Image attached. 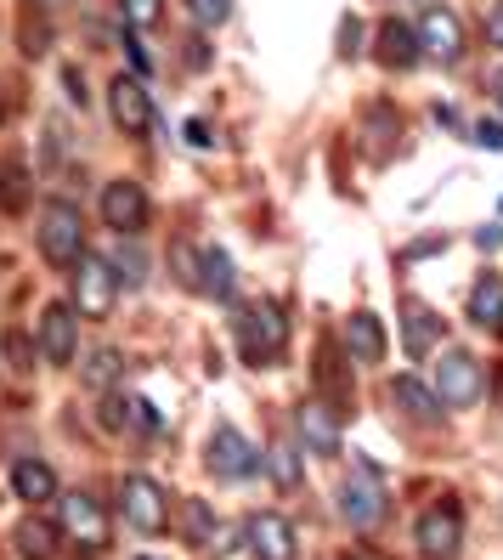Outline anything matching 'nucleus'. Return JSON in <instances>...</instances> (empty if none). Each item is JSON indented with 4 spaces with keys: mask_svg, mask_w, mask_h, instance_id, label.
Returning a JSON list of instances; mask_svg holds the SVG:
<instances>
[{
    "mask_svg": "<svg viewBox=\"0 0 503 560\" xmlns=\"http://www.w3.org/2000/svg\"><path fill=\"white\" fill-rule=\"evenodd\" d=\"M294 419H300V442H306L312 453H323V458L340 453V413H334L323 397H306Z\"/></svg>",
    "mask_w": 503,
    "mask_h": 560,
    "instance_id": "15",
    "label": "nucleus"
},
{
    "mask_svg": "<svg viewBox=\"0 0 503 560\" xmlns=\"http://www.w3.org/2000/svg\"><path fill=\"white\" fill-rule=\"evenodd\" d=\"M204 465H210V476H221V481H249V476L260 470V453L249 447V436H244V431H232V424H221V431L210 436Z\"/></svg>",
    "mask_w": 503,
    "mask_h": 560,
    "instance_id": "12",
    "label": "nucleus"
},
{
    "mask_svg": "<svg viewBox=\"0 0 503 560\" xmlns=\"http://www.w3.org/2000/svg\"><path fill=\"white\" fill-rule=\"evenodd\" d=\"M119 374H125V357H119L114 346H96V351L85 357V369H80L85 390H114V385H119Z\"/></svg>",
    "mask_w": 503,
    "mask_h": 560,
    "instance_id": "25",
    "label": "nucleus"
},
{
    "mask_svg": "<svg viewBox=\"0 0 503 560\" xmlns=\"http://www.w3.org/2000/svg\"><path fill=\"white\" fill-rule=\"evenodd\" d=\"M244 544H249L255 560H294V555H300L294 526H289L283 515H272V510H255V515L244 521Z\"/></svg>",
    "mask_w": 503,
    "mask_h": 560,
    "instance_id": "14",
    "label": "nucleus"
},
{
    "mask_svg": "<svg viewBox=\"0 0 503 560\" xmlns=\"http://www.w3.org/2000/svg\"><path fill=\"white\" fill-rule=\"evenodd\" d=\"M346 351H351L356 362H379V357H385V328H379L374 312H351V317H346Z\"/></svg>",
    "mask_w": 503,
    "mask_h": 560,
    "instance_id": "20",
    "label": "nucleus"
},
{
    "mask_svg": "<svg viewBox=\"0 0 503 560\" xmlns=\"http://www.w3.org/2000/svg\"><path fill=\"white\" fill-rule=\"evenodd\" d=\"M187 62H192V69H204V62H210V46H204V40H187Z\"/></svg>",
    "mask_w": 503,
    "mask_h": 560,
    "instance_id": "39",
    "label": "nucleus"
},
{
    "mask_svg": "<svg viewBox=\"0 0 503 560\" xmlns=\"http://www.w3.org/2000/svg\"><path fill=\"white\" fill-rule=\"evenodd\" d=\"M12 544H17V560H51L57 555V526L40 521V515H28V521H17Z\"/></svg>",
    "mask_w": 503,
    "mask_h": 560,
    "instance_id": "23",
    "label": "nucleus"
},
{
    "mask_svg": "<svg viewBox=\"0 0 503 560\" xmlns=\"http://www.w3.org/2000/svg\"><path fill=\"white\" fill-rule=\"evenodd\" d=\"M0 346H7V357H12V369H23V374H28V369H35V362H40V351H35V346H28V335H17V328H12V335H7V340H0Z\"/></svg>",
    "mask_w": 503,
    "mask_h": 560,
    "instance_id": "32",
    "label": "nucleus"
},
{
    "mask_svg": "<svg viewBox=\"0 0 503 560\" xmlns=\"http://www.w3.org/2000/svg\"><path fill=\"white\" fill-rule=\"evenodd\" d=\"M498 328H503V323H498Z\"/></svg>",
    "mask_w": 503,
    "mask_h": 560,
    "instance_id": "44",
    "label": "nucleus"
},
{
    "mask_svg": "<svg viewBox=\"0 0 503 560\" xmlns=\"http://www.w3.org/2000/svg\"><path fill=\"white\" fill-rule=\"evenodd\" d=\"M108 267H114V278H119V283H130V289H142V283H148V249L125 238V244L114 249V260H108Z\"/></svg>",
    "mask_w": 503,
    "mask_h": 560,
    "instance_id": "27",
    "label": "nucleus"
},
{
    "mask_svg": "<svg viewBox=\"0 0 503 560\" xmlns=\"http://www.w3.org/2000/svg\"><path fill=\"white\" fill-rule=\"evenodd\" d=\"M12 492L23 504H46V499H57V470L46 465V458H17L12 465Z\"/></svg>",
    "mask_w": 503,
    "mask_h": 560,
    "instance_id": "18",
    "label": "nucleus"
},
{
    "mask_svg": "<svg viewBox=\"0 0 503 560\" xmlns=\"http://www.w3.org/2000/svg\"><path fill=\"white\" fill-rule=\"evenodd\" d=\"M198 289L210 294V301H232V289H238V272H232V255L226 249H198Z\"/></svg>",
    "mask_w": 503,
    "mask_h": 560,
    "instance_id": "19",
    "label": "nucleus"
},
{
    "mask_svg": "<svg viewBox=\"0 0 503 560\" xmlns=\"http://www.w3.org/2000/svg\"><path fill=\"white\" fill-rule=\"evenodd\" d=\"M114 301H119V278H114V267L103 255H80L74 260V312L80 317H91V323H103L108 312H114Z\"/></svg>",
    "mask_w": 503,
    "mask_h": 560,
    "instance_id": "4",
    "label": "nucleus"
},
{
    "mask_svg": "<svg viewBox=\"0 0 503 560\" xmlns=\"http://www.w3.org/2000/svg\"><path fill=\"white\" fill-rule=\"evenodd\" d=\"M435 390H442V408H476L487 390V369L476 351H447L435 362Z\"/></svg>",
    "mask_w": 503,
    "mask_h": 560,
    "instance_id": "5",
    "label": "nucleus"
},
{
    "mask_svg": "<svg viewBox=\"0 0 503 560\" xmlns=\"http://www.w3.org/2000/svg\"><path fill=\"white\" fill-rule=\"evenodd\" d=\"M171 267H176V278H182L187 289H198V255H192L187 244H176V249H171Z\"/></svg>",
    "mask_w": 503,
    "mask_h": 560,
    "instance_id": "34",
    "label": "nucleus"
},
{
    "mask_svg": "<svg viewBox=\"0 0 503 560\" xmlns=\"http://www.w3.org/2000/svg\"><path fill=\"white\" fill-rule=\"evenodd\" d=\"M401 340H408L413 357H424L435 340H442V317H435L430 306H419V301H408V312H401Z\"/></svg>",
    "mask_w": 503,
    "mask_h": 560,
    "instance_id": "22",
    "label": "nucleus"
},
{
    "mask_svg": "<svg viewBox=\"0 0 503 560\" xmlns=\"http://www.w3.org/2000/svg\"><path fill=\"white\" fill-rule=\"evenodd\" d=\"M108 114H114V125L125 130V137H148L153 130V96H148L142 74H119L108 85Z\"/></svg>",
    "mask_w": 503,
    "mask_h": 560,
    "instance_id": "11",
    "label": "nucleus"
},
{
    "mask_svg": "<svg viewBox=\"0 0 503 560\" xmlns=\"http://www.w3.org/2000/svg\"><path fill=\"white\" fill-rule=\"evenodd\" d=\"M476 142L498 153V148H503V125H498V119H481V125H476Z\"/></svg>",
    "mask_w": 503,
    "mask_h": 560,
    "instance_id": "36",
    "label": "nucleus"
},
{
    "mask_svg": "<svg viewBox=\"0 0 503 560\" xmlns=\"http://www.w3.org/2000/svg\"><path fill=\"white\" fill-rule=\"evenodd\" d=\"M35 7H46V12H51V7H69V0H35Z\"/></svg>",
    "mask_w": 503,
    "mask_h": 560,
    "instance_id": "41",
    "label": "nucleus"
},
{
    "mask_svg": "<svg viewBox=\"0 0 503 560\" xmlns=\"http://www.w3.org/2000/svg\"><path fill=\"white\" fill-rule=\"evenodd\" d=\"M119 12L125 23H137V28H153L164 18V0H119Z\"/></svg>",
    "mask_w": 503,
    "mask_h": 560,
    "instance_id": "30",
    "label": "nucleus"
},
{
    "mask_svg": "<svg viewBox=\"0 0 503 560\" xmlns=\"http://www.w3.org/2000/svg\"><path fill=\"white\" fill-rule=\"evenodd\" d=\"M148 215H153V205H148L142 182H130V176H114V182L103 187V221L114 226L119 238H137L142 226H148Z\"/></svg>",
    "mask_w": 503,
    "mask_h": 560,
    "instance_id": "10",
    "label": "nucleus"
},
{
    "mask_svg": "<svg viewBox=\"0 0 503 560\" xmlns=\"http://www.w3.org/2000/svg\"><path fill=\"white\" fill-rule=\"evenodd\" d=\"M232 328H238L244 362H255V369H266V362L283 357V346H289V317H283L278 301H249V306H238Z\"/></svg>",
    "mask_w": 503,
    "mask_h": 560,
    "instance_id": "2",
    "label": "nucleus"
},
{
    "mask_svg": "<svg viewBox=\"0 0 503 560\" xmlns=\"http://www.w3.org/2000/svg\"><path fill=\"white\" fill-rule=\"evenodd\" d=\"M419 51L430 62H458L464 57V18L447 12V7H430L419 18Z\"/></svg>",
    "mask_w": 503,
    "mask_h": 560,
    "instance_id": "13",
    "label": "nucleus"
},
{
    "mask_svg": "<svg viewBox=\"0 0 503 560\" xmlns=\"http://www.w3.org/2000/svg\"><path fill=\"white\" fill-rule=\"evenodd\" d=\"M340 515L356 526V533H374V526L390 515V492H385L374 465H351V476L340 481Z\"/></svg>",
    "mask_w": 503,
    "mask_h": 560,
    "instance_id": "3",
    "label": "nucleus"
},
{
    "mask_svg": "<svg viewBox=\"0 0 503 560\" xmlns=\"http://www.w3.org/2000/svg\"><path fill=\"white\" fill-rule=\"evenodd\" d=\"M487 46H503V0L487 12Z\"/></svg>",
    "mask_w": 503,
    "mask_h": 560,
    "instance_id": "37",
    "label": "nucleus"
},
{
    "mask_svg": "<svg viewBox=\"0 0 503 560\" xmlns=\"http://www.w3.org/2000/svg\"><path fill=\"white\" fill-rule=\"evenodd\" d=\"M35 340H40V357L51 362V369H69L74 351H80V312L69 301H51L35 323Z\"/></svg>",
    "mask_w": 503,
    "mask_h": 560,
    "instance_id": "8",
    "label": "nucleus"
},
{
    "mask_svg": "<svg viewBox=\"0 0 503 560\" xmlns=\"http://www.w3.org/2000/svg\"><path fill=\"white\" fill-rule=\"evenodd\" d=\"M57 515H62V533H69L74 544H85V549H108V510H103V499H91V492L80 487V492H57Z\"/></svg>",
    "mask_w": 503,
    "mask_h": 560,
    "instance_id": "7",
    "label": "nucleus"
},
{
    "mask_svg": "<svg viewBox=\"0 0 503 560\" xmlns=\"http://www.w3.org/2000/svg\"><path fill=\"white\" fill-rule=\"evenodd\" d=\"M346 560H362V555H346Z\"/></svg>",
    "mask_w": 503,
    "mask_h": 560,
    "instance_id": "43",
    "label": "nucleus"
},
{
    "mask_svg": "<svg viewBox=\"0 0 503 560\" xmlns=\"http://www.w3.org/2000/svg\"><path fill=\"white\" fill-rule=\"evenodd\" d=\"M125 57H130V74H148L153 69V57H148V46L137 35H125Z\"/></svg>",
    "mask_w": 503,
    "mask_h": 560,
    "instance_id": "35",
    "label": "nucleus"
},
{
    "mask_svg": "<svg viewBox=\"0 0 503 560\" xmlns=\"http://www.w3.org/2000/svg\"><path fill=\"white\" fill-rule=\"evenodd\" d=\"M96 419H103V431H125V424H130V402L125 397H108L103 408H96Z\"/></svg>",
    "mask_w": 503,
    "mask_h": 560,
    "instance_id": "33",
    "label": "nucleus"
},
{
    "mask_svg": "<svg viewBox=\"0 0 503 560\" xmlns=\"http://www.w3.org/2000/svg\"><path fill=\"white\" fill-rule=\"evenodd\" d=\"M187 142H192V148H210L215 137H210V125H204V119H192V125H187Z\"/></svg>",
    "mask_w": 503,
    "mask_h": 560,
    "instance_id": "38",
    "label": "nucleus"
},
{
    "mask_svg": "<svg viewBox=\"0 0 503 560\" xmlns=\"http://www.w3.org/2000/svg\"><path fill=\"white\" fill-rule=\"evenodd\" d=\"M28 199H35V192H28V164L23 159H7V164H0V210L23 215Z\"/></svg>",
    "mask_w": 503,
    "mask_h": 560,
    "instance_id": "24",
    "label": "nucleus"
},
{
    "mask_svg": "<svg viewBox=\"0 0 503 560\" xmlns=\"http://www.w3.org/2000/svg\"><path fill=\"white\" fill-rule=\"evenodd\" d=\"M266 465H272V481H278L283 492L300 487V453H294V442H278L272 453H266Z\"/></svg>",
    "mask_w": 503,
    "mask_h": 560,
    "instance_id": "29",
    "label": "nucleus"
},
{
    "mask_svg": "<svg viewBox=\"0 0 503 560\" xmlns=\"http://www.w3.org/2000/svg\"><path fill=\"white\" fill-rule=\"evenodd\" d=\"M317 390L328 397V408H334V413H346L340 402L351 397V374H346V357H340V346H334V340H323V346H317Z\"/></svg>",
    "mask_w": 503,
    "mask_h": 560,
    "instance_id": "17",
    "label": "nucleus"
},
{
    "mask_svg": "<svg viewBox=\"0 0 503 560\" xmlns=\"http://www.w3.org/2000/svg\"><path fill=\"white\" fill-rule=\"evenodd\" d=\"M492 91H498V108H503V74H498V80H492Z\"/></svg>",
    "mask_w": 503,
    "mask_h": 560,
    "instance_id": "42",
    "label": "nucleus"
},
{
    "mask_svg": "<svg viewBox=\"0 0 503 560\" xmlns=\"http://www.w3.org/2000/svg\"><path fill=\"white\" fill-rule=\"evenodd\" d=\"M187 12H192V23L215 28V23H226V18H232V0H187Z\"/></svg>",
    "mask_w": 503,
    "mask_h": 560,
    "instance_id": "31",
    "label": "nucleus"
},
{
    "mask_svg": "<svg viewBox=\"0 0 503 560\" xmlns=\"http://www.w3.org/2000/svg\"><path fill=\"white\" fill-rule=\"evenodd\" d=\"M469 317L481 328H498L503 323V278H481L476 294H469Z\"/></svg>",
    "mask_w": 503,
    "mask_h": 560,
    "instance_id": "26",
    "label": "nucleus"
},
{
    "mask_svg": "<svg viewBox=\"0 0 503 560\" xmlns=\"http://www.w3.org/2000/svg\"><path fill=\"white\" fill-rule=\"evenodd\" d=\"M119 515L137 526V533H164L171 526V499H164V487L153 476H125L119 481Z\"/></svg>",
    "mask_w": 503,
    "mask_h": 560,
    "instance_id": "6",
    "label": "nucleus"
},
{
    "mask_svg": "<svg viewBox=\"0 0 503 560\" xmlns=\"http://www.w3.org/2000/svg\"><path fill=\"white\" fill-rule=\"evenodd\" d=\"M413 544L424 560H453L458 544H464V515L458 504H430L419 521H413Z\"/></svg>",
    "mask_w": 503,
    "mask_h": 560,
    "instance_id": "9",
    "label": "nucleus"
},
{
    "mask_svg": "<svg viewBox=\"0 0 503 560\" xmlns=\"http://www.w3.org/2000/svg\"><path fill=\"white\" fill-rule=\"evenodd\" d=\"M182 533H187V544H215V510L204 504V499H187L182 504Z\"/></svg>",
    "mask_w": 503,
    "mask_h": 560,
    "instance_id": "28",
    "label": "nucleus"
},
{
    "mask_svg": "<svg viewBox=\"0 0 503 560\" xmlns=\"http://www.w3.org/2000/svg\"><path fill=\"white\" fill-rule=\"evenodd\" d=\"M374 57L385 62V69H413V62H419V28H413V23H401V18L379 23V46H374Z\"/></svg>",
    "mask_w": 503,
    "mask_h": 560,
    "instance_id": "16",
    "label": "nucleus"
},
{
    "mask_svg": "<svg viewBox=\"0 0 503 560\" xmlns=\"http://www.w3.org/2000/svg\"><path fill=\"white\" fill-rule=\"evenodd\" d=\"M390 397L401 402V413H408V419H419V424H430V431L442 424V408H435L430 385H419L413 374H396V380H390Z\"/></svg>",
    "mask_w": 503,
    "mask_h": 560,
    "instance_id": "21",
    "label": "nucleus"
},
{
    "mask_svg": "<svg viewBox=\"0 0 503 560\" xmlns=\"http://www.w3.org/2000/svg\"><path fill=\"white\" fill-rule=\"evenodd\" d=\"M62 80H69V96H74V103H80V108H85V103H91V96H85V91H80V69H62Z\"/></svg>",
    "mask_w": 503,
    "mask_h": 560,
    "instance_id": "40",
    "label": "nucleus"
},
{
    "mask_svg": "<svg viewBox=\"0 0 503 560\" xmlns=\"http://www.w3.org/2000/svg\"><path fill=\"white\" fill-rule=\"evenodd\" d=\"M35 238H40L46 267L74 272V260L85 255V215H80V205H69V199H46V205H40Z\"/></svg>",
    "mask_w": 503,
    "mask_h": 560,
    "instance_id": "1",
    "label": "nucleus"
}]
</instances>
